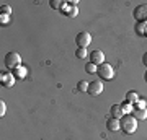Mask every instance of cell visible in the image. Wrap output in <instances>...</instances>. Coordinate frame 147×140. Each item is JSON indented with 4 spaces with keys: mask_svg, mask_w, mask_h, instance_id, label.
<instances>
[{
    "mask_svg": "<svg viewBox=\"0 0 147 140\" xmlns=\"http://www.w3.org/2000/svg\"><path fill=\"white\" fill-rule=\"evenodd\" d=\"M132 16L137 23H147V5L142 3V5H137L134 10H132Z\"/></svg>",
    "mask_w": 147,
    "mask_h": 140,
    "instance_id": "4",
    "label": "cell"
},
{
    "mask_svg": "<svg viewBox=\"0 0 147 140\" xmlns=\"http://www.w3.org/2000/svg\"><path fill=\"white\" fill-rule=\"evenodd\" d=\"M136 109H147V101L146 99H139L136 103Z\"/></svg>",
    "mask_w": 147,
    "mask_h": 140,
    "instance_id": "21",
    "label": "cell"
},
{
    "mask_svg": "<svg viewBox=\"0 0 147 140\" xmlns=\"http://www.w3.org/2000/svg\"><path fill=\"white\" fill-rule=\"evenodd\" d=\"M75 57H77V59L87 57V49H84V47H79V49L75 51Z\"/></svg>",
    "mask_w": 147,
    "mask_h": 140,
    "instance_id": "19",
    "label": "cell"
},
{
    "mask_svg": "<svg viewBox=\"0 0 147 140\" xmlns=\"http://www.w3.org/2000/svg\"><path fill=\"white\" fill-rule=\"evenodd\" d=\"M2 13H3V15H8V16H10L11 8H10L8 5H3V3H2Z\"/></svg>",
    "mask_w": 147,
    "mask_h": 140,
    "instance_id": "23",
    "label": "cell"
},
{
    "mask_svg": "<svg viewBox=\"0 0 147 140\" xmlns=\"http://www.w3.org/2000/svg\"><path fill=\"white\" fill-rule=\"evenodd\" d=\"M121 109H123V113H124V114H132V111H134L132 104H129V103H123V104H121Z\"/></svg>",
    "mask_w": 147,
    "mask_h": 140,
    "instance_id": "15",
    "label": "cell"
},
{
    "mask_svg": "<svg viewBox=\"0 0 147 140\" xmlns=\"http://www.w3.org/2000/svg\"><path fill=\"white\" fill-rule=\"evenodd\" d=\"M77 90H79V91H87V90H88V82H85V80L79 82L77 83Z\"/></svg>",
    "mask_w": 147,
    "mask_h": 140,
    "instance_id": "20",
    "label": "cell"
},
{
    "mask_svg": "<svg viewBox=\"0 0 147 140\" xmlns=\"http://www.w3.org/2000/svg\"><path fill=\"white\" fill-rule=\"evenodd\" d=\"M137 101H139V96H137L136 91H127V93H126V103L136 104Z\"/></svg>",
    "mask_w": 147,
    "mask_h": 140,
    "instance_id": "14",
    "label": "cell"
},
{
    "mask_svg": "<svg viewBox=\"0 0 147 140\" xmlns=\"http://www.w3.org/2000/svg\"><path fill=\"white\" fill-rule=\"evenodd\" d=\"M123 116H124V113H123V109H121V104H113V106H111V117L121 119Z\"/></svg>",
    "mask_w": 147,
    "mask_h": 140,
    "instance_id": "12",
    "label": "cell"
},
{
    "mask_svg": "<svg viewBox=\"0 0 147 140\" xmlns=\"http://www.w3.org/2000/svg\"><path fill=\"white\" fill-rule=\"evenodd\" d=\"M5 111H7V106H5V103H3V101H0V116H2V117L5 116Z\"/></svg>",
    "mask_w": 147,
    "mask_h": 140,
    "instance_id": "24",
    "label": "cell"
},
{
    "mask_svg": "<svg viewBox=\"0 0 147 140\" xmlns=\"http://www.w3.org/2000/svg\"><path fill=\"white\" fill-rule=\"evenodd\" d=\"M144 36L147 38V25H146V31H144Z\"/></svg>",
    "mask_w": 147,
    "mask_h": 140,
    "instance_id": "26",
    "label": "cell"
},
{
    "mask_svg": "<svg viewBox=\"0 0 147 140\" xmlns=\"http://www.w3.org/2000/svg\"><path fill=\"white\" fill-rule=\"evenodd\" d=\"M119 122H121V130H123L124 134L131 135L137 130V119L132 114H124L119 119Z\"/></svg>",
    "mask_w": 147,
    "mask_h": 140,
    "instance_id": "1",
    "label": "cell"
},
{
    "mask_svg": "<svg viewBox=\"0 0 147 140\" xmlns=\"http://www.w3.org/2000/svg\"><path fill=\"white\" fill-rule=\"evenodd\" d=\"M49 5L53 7L54 10H59V11H61V8L64 7V2H59V0H51V2H49Z\"/></svg>",
    "mask_w": 147,
    "mask_h": 140,
    "instance_id": "18",
    "label": "cell"
},
{
    "mask_svg": "<svg viewBox=\"0 0 147 140\" xmlns=\"http://www.w3.org/2000/svg\"><path fill=\"white\" fill-rule=\"evenodd\" d=\"M0 23H2V25H8V23H10V16L2 13V15H0Z\"/></svg>",
    "mask_w": 147,
    "mask_h": 140,
    "instance_id": "22",
    "label": "cell"
},
{
    "mask_svg": "<svg viewBox=\"0 0 147 140\" xmlns=\"http://www.w3.org/2000/svg\"><path fill=\"white\" fill-rule=\"evenodd\" d=\"M142 64H144V65L147 67V52L144 54V56H142Z\"/></svg>",
    "mask_w": 147,
    "mask_h": 140,
    "instance_id": "25",
    "label": "cell"
},
{
    "mask_svg": "<svg viewBox=\"0 0 147 140\" xmlns=\"http://www.w3.org/2000/svg\"><path fill=\"white\" fill-rule=\"evenodd\" d=\"M11 73H13V77H15L16 80H25V78H26V75H28V68L23 67V65H20V67L15 68Z\"/></svg>",
    "mask_w": 147,
    "mask_h": 140,
    "instance_id": "11",
    "label": "cell"
},
{
    "mask_svg": "<svg viewBox=\"0 0 147 140\" xmlns=\"http://www.w3.org/2000/svg\"><path fill=\"white\" fill-rule=\"evenodd\" d=\"M146 25H147V23H137V25H136V33H137V36H144V31H146Z\"/></svg>",
    "mask_w": 147,
    "mask_h": 140,
    "instance_id": "16",
    "label": "cell"
},
{
    "mask_svg": "<svg viewBox=\"0 0 147 140\" xmlns=\"http://www.w3.org/2000/svg\"><path fill=\"white\" fill-rule=\"evenodd\" d=\"M106 127H108V130H111V132H116V130H119V129H121L119 119H115V117H108V119H106Z\"/></svg>",
    "mask_w": 147,
    "mask_h": 140,
    "instance_id": "10",
    "label": "cell"
},
{
    "mask_svg": "<svg viewBox=\"0 0 147 140\" xmlns=\"http://www.w3.org/2000/svg\"><path fill=\"white\" fill-rule=\"evenodd\" d=\"M75 42H77V46L79 47H88V44L92 42V36H90V33H87V31H82V33H79L77 36H75Z\"/></svg>",
    "mask_w": 147,
    "mask_h": 140,
    "instance_id": "7",
    "label": "cell"
},
{
    "mask_svg": "<svg viewBox=\"0 0 147 140\" xmlns=\"http://www.w3.org/2000/svg\"><path fill=\"white\" fill-rule=\"evenodd\" d=\"M132 116H134L137 121H144V119H147V109H136L134 108Z\"/></svg>",
    "mask_w": 147,
    "mask_h": 140,
    "instance_id": "13",
    "label": "cell"
},
{
    "mask_svg": "<svg viewBox=\"0 0 147 140\" xmlns=\"http://www.w3.org/2000/svg\"><path fill=\"white\" fill-rule=\"evenodd\" d=\"M96 68H98V67H96L95 64H92V62L85 64V72H87V73H95V72H96Z\"/></svg>",
    "mask_w": 147,
    "mask_h": 140,
    "instance_id": "17",
    "label": "cell"
},
{
    "mask_svg": "<svg viewBox=\"0 0 147 140\" xmlns=\"http://www.w3.org/2000/svg\"><path fill=\"white\" fill-rule=\"evenodd\" d=\"M61 13L69 18H75L79 15V8L75 7V2H64V7L61 8Z\"/></svg>",
    "mask_w": 147,
    "mask_h": 140,
    "instance_id": "5",
    "label": "cell"
},
{
    "mask_svg": "<svg viewBox=\"0 0 147 140\" xmlns=\"http://www.w3.org/2000/svg\"><path fill=\"white\" fill-rule=\"evenodd\" d=\"M90 62L95 64L96 67H100L101 64H105V54H103L100 49H95V51L90 54Z\"/></svg>",
    "mask_w": 147,
    "mask_h": 140,
    "instance_id": "9",
    "label": "cell"
},
{
    "mask_svg": "<svg viewBox=\"0 0 147 140\" xmlns=\"http://www.w3.org/2000/svg\"><path fill=\"white\" fill-rule=\"evenodd\" d=\"M144 78H146V82H147V72H146V75H144Z\"/></svg>",
    "mask_w": 147,
    "mask_h": 140,
    "instance_id": "27",
    "label": "cell"
},
{
    "mask_svg": "<svg viewBox=\"0 0 147 140\" xmlns=\"http://www.w3.org/2000/svg\"><path fill=\"white\" fill-rule=\"evenodd\" d=\"M96 73L100 75V78H103V80H113L115 78V70H113V67H111L110 64H101L100 67L96 68Z\"/></svg>",
    "mask_w": 147,
    "mask_h": 140,
    "instance_id": "3",
    "label": "cell"
},
{
    "mask_svg": "<svg viewBox=\"0 0 147 140\" xmlns=\"http://www.w3.org/2000/svg\"><path fill=\"white\" fill-rule=\"evenodd\" d=\"M101 91H103V82H101V80H93V82L88 83L87 93H88L90 96H98Z\"/></svg>",
    "mask_w": 147,
    "mask_h": 140,
    "instance_id": "6",
    "label": "cell"
},
{
    "mask_svg": "<svg viewBox=\"0 0 147 140\" xmlns=\"http://www.w3.org/2000/svg\"><path fill=\"white\" fill-rule=\"evenodd\" d=\"M16 78L13 77V73H8V72H2L0 75V85L3 86V88H11L13 86V83H15Z\"/></svg>",
    "mask_w": 147,
    "mask_h": 140,
    "instance_id": "8",
    "label": "cell"
},
{
    "mask_svg": "<svg viewBox=\"0 0 147 140\" xmlns=\"http://www.w3.org/2000/svg\"><path fill=\"white\" fill-rule=\"evenodd\" d=\"M5 65L10 70H15V68H18L21 65V57L18 52H8L5 56Z\"/></svg>",
    "mask_w": 147,
    "mask_h": 140,
    "instance_id": "2",
    "label": "cell"
}]
</instances>
